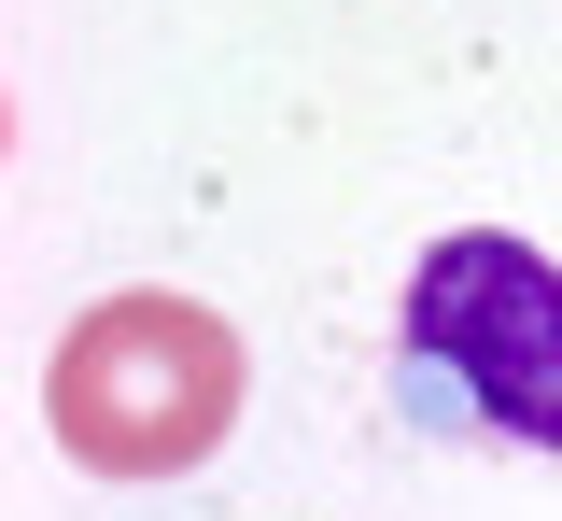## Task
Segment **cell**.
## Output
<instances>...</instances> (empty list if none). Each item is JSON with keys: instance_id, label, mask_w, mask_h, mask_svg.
<instances>
[{"instance_id": "obj_1", "label": "cell", "mask_w": 562, "mask_h": 521, "mask_svg": "<svg viewBox=\"0 0 562 521\" xmlns=\"http://www.w3.org/2000/svg\"><path fill=\"white\" fill-rule=\"evenodd\" d=\"M394 409L422 437L562 451V268L506 225H464L408 268L394 310Z\"/></svg>"}, {"instance_id": "obj_2", "label": "cell", "mask_w": 562, "mask_h": 521, "mask_svg": "<svg viewBox=\"0 0 562 521\" xmlns=\"http://www.w3.org/2000/svg\"><path fill=\"white\" fill-rule=\"evenodd\" d=\"M254 353L198 297H99L43 367V423L85 479H183L239 437Z\"/></svg>"}]
</instances>
